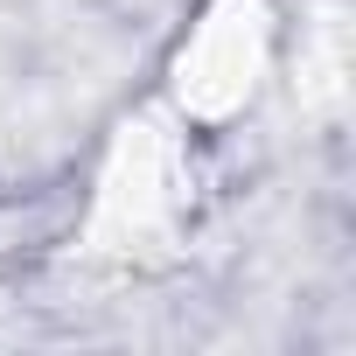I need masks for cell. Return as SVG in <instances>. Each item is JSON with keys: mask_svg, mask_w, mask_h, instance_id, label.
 <instances>
[{"mask_svg": "<svg viewBox=\"0 0 356 356\" xmlns=\"http://www.w3.org/2000/svg\"><path fill=\"white\" fill-rule=\"evenodd\" d=\"M266 70V22L252 0H224L196 22V35L182 42V63H175V112L189 119H224L259 91Z\"/></svg>", "mask_w": 356, "mask_h": 356, "instance_id": "obj_1", "label": "cell"}]
</instances>
